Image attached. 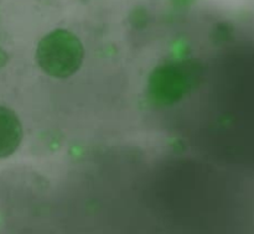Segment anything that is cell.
<instances>
[{"mask_svg":"<svg viewBox=\"0 0 254 234\" xmlns=\"http://www.w3.org/2000/svg\"><path fill=\"white\" fill-rule=\"evenodd\" d=\"M7 59H9V56H7L6 52L2 49H0V68L7 63Z\"/></svg>","mask_w":254,"mask_h":234,"instance_id":"4","label":"cell"},{"mask_svg":"<svg viewBox=\"0 0 254 234\" xmlns=\"http://www.w3.org/2000/svg\"><path fill=\"white\" fill-rule=\"evenodd\" d=\"M178 64H165L153 72L149 79V93L158 104L178 102L188 92L190 77Z\"/></svg>","mask_w":254,"mask_h":234,"instance_id":"2","label":"cell"},{"mask_svg":"<svg viewBox=\"0 0 254 234\" xmlns=\"http://www.w3.org/2000/svg\"><path fill=\"white\" fill-rule=\"evenodd\" d=\"M22 136L19 117L11 109L0 106V159L9 158L17 150Z\"/></svg>","mask_w":254,"mask_h":234,"instance_id":"3","label":"cell"},{"mask_svg":"<svg viewBox=\"0 0 254 234\" xmlns=\"http://www.w3.org/2000/svg\"><path fill=\"white\" fill-rule=\"evenodd\" d=\"M84 47L81 40L64 29H57L45 35L36 49L40 68L55 78H68L82 66Z\"/></svg>","mask_w":254,"mask_h":234,"instance_id":"1","label":"cell"}]
</instances>
